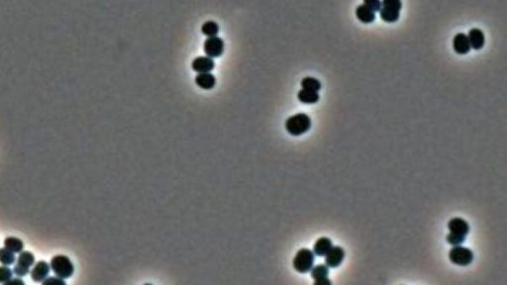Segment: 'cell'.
<instances>
[{"instance_id": "44dd1931", "label": "cell", "mask_w": 507, "mask_h": 285, "mask_svg": "<svg viewBox=\"0 0 507 285\" xmlns=\"http://www.w3.org/2000/svg\"><path fill=\"white\" fill-rule=\"evenodd\" d=\"M301 87L304 89H309L313 91H319L321 89V83L315 77L307 76L301 81Z\"/></svg>"}, {"instance_id": "f1b7e54d", "label": "cell", "mask_w": 507, "mask_h": 285, "mask_svg": "<svg viewBox=\"0 0 507 285\" xmlns=\"http://www.w3.org/2000/svg\"><path fill=\"white\" fill-rule=\"evenodd\" d=\"M331 284H332V281L330 279H328V277L314 281V285H331Z\"/></svg>"}, {"instance_id": "ac0fdd59", "label": "cell", "mask_w": 507, "mask_h": 285, "mask_svg": "<svg viewBox=\"0 0 507 285\" xmlns=\"http://www.w3.org/2000/svg\"><path fill=\"white\" fill-rule=\"evenodd\" d=\"M4 246L14 253H19L24 250V243L22 240L15 237H8L4 240Z\"/></svg>"}, {"instance_id": "7c38bea8", "label": "cell", "mask_w": 507, "mask_h": 285, "mask_svg": "<svg viewBox=\"0 0 507 285\" xmlns=\"http://www.w3.org/2000/svg\"><path fill=\"white\" fill-rule=\"evenodd\" d=\"M468 38H469L472 49L477 50H480L481 48H484L486 39H485L484 32L480 29H478V28L471 29L469 32Z\"/></svg>"}, {"instance_id": "5bb4252c", "label": "cell", "mask_w": 507, "mask_h": 285, "mask_svg": "<svg viewBox=\"0 0 507 285\" xmlns=\"http://www.w3.org/2000/svg\"><path fill=\"white\" fill-rule=\"evenodd\" d=\"M297 98L300 102L304 103V104H314V103H317L319 101L320 96L317 91L302 88L297 93Z\"/></svg>"}, {"instance_id": "8992f818", "label": "cell", "mask_w": 507, "mask_h": 285, "mask_svg": "<svg viewBox=\"0 0 507 285\" xmlns=\"http://www.w3.org/2000/svg\"><path fill=\"white\" fill-rule=\"evenodd\" d=\"M345 257V251L341 247H333L325 254V265L328 268H338Z\"/></svg>"}, {"instance_id": "5b68a950", "label": "cell", "mask_w": 507, "mask_h": 285, "mask_svg": "<svg viewBox=\"0 0 507 285\" xmlns=\"http://www.w3.org/2000/svg\"><path fill=\"white\" fill-rule=\"evenodd\" d=\"M203 50L207 57L211 59L219 58L224 53V42L218 36L208 37L204 42Z\"/></svg>"}, {"instance_id": "52a82bcc", "label": "cell", "mask_w": 507, "mask_h": 285, "mask_svg": "<svg viewBox=\"0 0 507 285\" xmlns=\"http://www.w3.org/2000/svg\"><path fill=\"white\" fill-rule=\"evenodd\" d=\"M50 271H51L50 265L45 261H40L34 265L32 270L30 271L31 279L37 283L42 282L43 280H45L48 277Z\"/></svg>"}, {"instance_id": "3957f363", "label": "cell", "mask_w": 507, "mask_h": 285, "mask_svg": "<svg viewBox=\"0 0 507 285\" xmlns=\"http://www.w3.org/2000/svg\"><path fill=\"white\" fill-rule=\"evenodd\" d=\"M50 267L57 276L63 279L71 277L74 272V267L69 260V257L67 255L60 254L54 256L52 261H51Z\"/></svg>"}, {"instance_id": "7402d4cb", "label": "cell", "mask_w": 507, "mask_h": 285, "mask_svg": "<svg viewBox=\"0 0 507 285\" xmlns=\"http://www.w3.org/2000/svg\"><path fill=\"white\" fill-rule=\"evenodd\" d=\"M310 273L314 281L327 278L329 275V268L326 265H318L311 268Z\"/></svg>"}, {"instance_id": "9a60e30c", "label": "cell", "mask_w": 507, "mask_h": 285, "mask_svg": "<svg viewBox=\"0 0 507 285\" xmlns=\"http://www.w3.org/2000/svg\"><path fill=\"white\" fill-rule=\"evenodd\" d=\"M356 16L358 20L364 24L372 23L375 20V13L369 9L364 4L359 5L356 9Z\"/></svg>"}, {"instance_id": "d4e9b609", "label": "cell", "mask_w": 507, "mask_h": 285, "mask_svg": "<svg viewBox=\"0 0 507 285\" xmlns=\"http://www.w3.org/2000/svg\"><path fill=\"white\" fill-rule=\"evenodd\" d=\"M382 7L393 9V10L400 12V10L402 8V2H401V0H383Z\"/></svg>"}, {"instance_id": "484cf974", "label": "cell", "mask_w": 507, "mask_h": 285, "mask_svg": "<svg viewBox=\"0 0 507 285\" xmlns=\"http://www.w3.org/2000/svg\"><path fill=\"white\" fill-rule=\"evenodd\" d=\"M364 5L375 13L382 8V1L380 0H364Z\"/></svg>"}, {"instance_id": "83f0119b", "label": "cell", "mask_w": 507, "mask_h": 285, "mask_svg": "<svg viewBox=\"0 0 507 285\" xmlns=\"http://www.w3.org/2000/svg\"><path fill=\"white\" fill-rule=\"evenodd\" d=\"M42 283L44 285H47V284H60V285H66V281L65 279L59 277V276H50V277H47L45 280L42 281Z\"/></svg>"}, {"instance_id": "277c9868", "label": "cell", "mask_w": 507, "mask_h": 285, "mask_svg": "<svg viewBox=\"0 0 507 285\" xmlns=\"http://www.w3.org/2000/svg\"><path fill=\"white\" fill-rule=\"evenodd\" d=\"M450 261L457 266L467 267L472 264L473 260V252L472 250L460 246H455L449 251Z\"/></svg>"}, {"instance_id": "8fae6325", "label": "cell", "mask_w": 507, "mask_h": 285, "mask_svg": "<svg viewBox=\"0 0 507 285\" xmlns=\"http://www.w3.org/2000/svg\"><path fill=\"white\" fill-rule=\"evenodd\" d=\"M195 84L202 89H212L216 84L215 76L211 72H201L195 77Z\"/></svg>"}, {"instance_id": "6da1fadb", "label": "cell", "mask_w": 507, "mask_h": 285, "mask_svg": "<svg viewBox=\"0 0 507 285\" xmlns=\"http://www.w3.org/2000/svg\"><path fill=\"white\" fill-rule=\"evenodd\" d=\"M311 119L305 113H298L286 121V129L291 136H301L309 131Z\"/></svg>"}, {"instance_id": "f546056e", "label": "cell", "mask_w": 507, "mask_h": 285, "mask_svg": "<svg viewBox=\"0 0 507 285\" xmlns=\"http://www.w3.org/2000/svg\"><path fill=\"white\" fill-rule=\"evenodd\" d=\"M5 284H6V285H8V284H20V285H24L25 282H24L22 279H20V278H11V279H9Z\"/></svg>"}, {"instance_id": "4fadbf2b", "label": "cell", "mask_w": 507, "mask_h": 285, "mask_svg": "<svg viewBox=\"0 0 507 285\" xmlns=\"http://www.w3.org/2000/svg\"><path fill=\"white\" fill-rule=\"evenodd\" d=\"M332 241L329 238H319L313 246V252L317 256H325V254L332 248Z\"/></svg>"}, {"instance_id": "ffe728a7", "label": "cell", "mask_w": 507, "mask_h": 285, "mask_svg": "<svg viewBox=\"0 0 507 285\" xmlns=\"http://www.w3.org/2000/svg\"><path fill=\"white\" fill-rule=\"evenodd\" d=\"M16 261V257H15V254L13 251H9L8 249H6L5 247L0 249V263H1L3 266H12L14 265Z\"/></svg>"}, {"instance_id": "7a4b0ae2", "label": "cell", "mask_w": 507, "mask_h": 285, "mask_svg": "<svg viewBox=\"0 0 507 285\" xmlns=\"http://www.w3.org/2000/svg\"><path fill=\"white\" fill-rule=\"evenodd\" d=\"M315 254L309 249H301L297 251L293 258V268L299 273H307L311 270L314 265Z\"/></svg>"}, {"instance_id": "cb8c5ba5", "label": "cell", "mask_w": 507, "mask_h": 285, "mask_svg": "<svg viewBox=\"0 0 507 285\" xmlns=\"http://www.w3.org/2000/svg\"><path fill=\"white\" fill-rule=\"evenodd\" d=\"M13 276V270L7 266L0 267V283H6Z\"/></svg>"}, {"instance_id": "30bf717a", "label": "cell", "mask_w": 507, "mask_h": 285, "mask_svg": "<svg viewBox=\"0 0 507 285\" xmlns=\"http://www.w3.org/2000/svg\"><path fill=\"white\" fill-rule=\"evenodd\" d=\"M448 229L451 233L455 234H460L463 236H467L470 233V226L468 222L460 217L453 218L448 223Z\"/></svg>"}, {"instance_id": "d6986e66", "label": "cell", "mask_w": 507, "mask_h": 285, "mask_svg": "<svg viewBox=\"0 0 507 285\" xmlns=\"http://www.w3.org/2000/svg\"><path fill=\"white\" fill-rule=\"evenodd\" d=\"M201 32L203 35L208 37H215L219 33V26L214 21H207L201 27Z\"/></svg>"}, {"instance_id": "ba28073f", "label": "cell", "mask_w": 507, "mask_h": 285, "mask_svg": "<svg viewBox=\"0 0 507 285\" xmlns=\"http://www.w3.org/2000/svg\"><path fill=\"white\" fill-rule=\"evenodd\" d=\"M453 48L454 50L458 55H467L471 50V45L468 38V35L464 33H458L454 37L453 40Z\"/></svg>"}, {"instance_id": "9c48e42d", "label": "cell", "mask_w": 507, "mask_h": 285, "mask_svg": "<svg viewBox=\"0 0 507 285\" xmlns=\"http://www.w3.org/2000/svg\"><path fill=\"white\" fill-rule=\"evenodd\" d=\"M215 63L213 59L207 57V56H202L197 57L192 61L191 67L194 71L197 73L201 72H210L214 68Z\"/></svg>"}, {"instance_id": "4316f807", "label": "cell", "mask_w": 507, "mask_h": 285, "mask_svg": "<svg viewBox=\"0 0 507 285\" xmlns=\"http://www.w3.org/2000/svg\"><path fill=\"white\" fill-rule=\"evenodd\" d=\"M13 273L16 274L17 276L19 277H23L25 275H27L29 272H30V268H24L18 264H16L13 268Z\"/></svg>"}, {"instance_id": "2e32d148", "label": "cell", "mask_w": 507, "mask_h": 285, "mask_svg": "<svg viewBox=\"0 0 507 285\" xmlns=\"http://www.w3.org/2000/svg\"><path fill=\"white\" fill-rule=\"evenodd\" d=\"M17 264L24 267L30 268L35 264V256L32 252L28 251H22L19 252V255L17 257Z\"/></svg>"}, {"instance_id": "603a6c76", "label": "cell", "mask_w": 507, "mask_h": 285, "mask_svg": "<svg viewBox=\"0 0 507 285\" xmlns=\"http://www.w3.org/2000/svg\"><path fill=\"white\" fill-rule=\"evenodd\" d=\"M447 242L452 246H460L466 241V236L460 235V234H455V233H451L446 238Z\"/></svg>"}, {"instance_id": "e0dca14e", "label": "cell", "mask_w": 507, "mask_h": 285, "mask_svg": "<svg viewBox=\"0 0 507 285\" xmlns=\"http://www.w3.org/2000/svg\"><path fill=\"white\" fill-rule=\"evenodd\" d=\"M378 12H379L380 19L387 23H394L399 19V16H400L399 11L389 9V8H385V7L380 8V10Z\"/></svg>"}]
</instances>
